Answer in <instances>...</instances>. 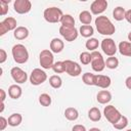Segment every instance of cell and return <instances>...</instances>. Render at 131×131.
<instances>
[{"instance_id": "obj_1", "label": "cell", "mask_w": 131, "mask_h": 131, "mask_svg": "<svg viewBox=\"0 0 131 131\" xmlns=\"http://www.w3.org/2000/svg\"><path fill=\"white\" fill-rule=\"evenodd\" d=\"M94 23H95V27H96L97 32L101 35L111 36V35L115 34V32H116L115 25L105 15H98L95 18Z\"/></svg>"}, {"instance_id": "obj_2", "label": "cell", "mask_w": 131, "mask_h": 131, "mask_svg": "<svg viewBox=\"0 0 131 131\" xmlns=\"http://www.w3.org/2000/svg\"><path fill=\"white\" fill-rule=\"evenodd\" d=\"M11 54L13 57V60L16 63H26L29 59V51L27 49V47L24 44H15L12 46L11 49Z\"/></svg>"}, {"instance_id": "obj_3", "label": "cell", "mask_w": 131, "mask_h": 131, "mask_svg": "<svg viewBox=\"0 0 131 131\" xmlns=\"http://www.w3.org/2000/svg\"><path fill=\"white\" fill-rule=\"evenodd\" d=\"M43 16H44V19L46 21L51 23V24H55V23H60V19L63 16V13H62V10L60 8L52 6V7L46 8L44 10Z\"/></svg>"}, {"instance_id": "obj_4", "label": "cell", "mask_w": 131, "mask_h": 131, "mask_svg": "<svg viewBox=\"0 0 131 131\" xmlns=\"http://www.w3.org/2000/svg\"><path fill=\"white\" fill-rule=\"evenodd\" d=\"M39 62L41 68L44 70L52 69V66L54 63V56L53 53L50 51V49H44L39 54Z\"/></svg>"}, {"instance_id": "obj_5", "label": "cell", "mask_w": 131, "mask_h": 131, "mask_svg": "<svg viewBox=\"0 0 131 131\" xmlns=\"http://www.w3.org/2000/svg\"><path fill=\"white\" fill-rule=\"evenodd\" d=\"M91 68L94 72H97V73L102 72L105 68V61L101 53L96 50L91 52Z\"/></svg>"}, {"instance_id": "obj_6", "label": "cell", "mask_w": 131, "mask_h": 131, "mask_svg": "<svg viewBox=\"0 0 131 131\" xmlns=\"http://www.w3.org/2000/svg\"><path fill=\"white\" fill-rule=\"evenodd\" d=\"M103 116L110 123H112L114 125L115 123H117L120 120V118L122 117V114L119 112V110L116 106L108 104L103 108Z\"/></svg>"}, {"instance_id": "obj_7", "label": "cell", "mask_w": 131, "mask_h": 131, "mask_svg": "<svg viewBox=\"0 0 131 131\" xmlns=\"http://www.w3.org/2000/svg\"><path fill=\"white\" fill-rule=\"evenodd\" d=\"M47 80V74L39 69V68H36L32 71L31 75H30V82L32 85L34 86H38V85H41L43 84L45 81Z\"/></svg>"}, {"instance_id": "obj_8", "label": "cell", "mask_w": 131, "mask_h": 131, "mask_svg": "<svg viewBox=\"0 0 131 131\" xmlns=\"http://www.w3.org/2000/svg\"><path fill=\"white\" fill-rule=\"evenodd\" d=\"M63 63H64V72L71 77H78L81 75L82 68L78 62L73 61L71 59H66L63 60Z\"/></svg>"}, {"instance_id": "obj_9", "label": "cell", "mask_w": 131, "mask_h": 131, "mask_svg": "<svg viewBox=\"0 0 131 131\" xmlns=\"http://www.w3.org/2000/svg\"><path fill=\"white\" fill-rule=\"evenodd\" d=\"M101 49L103 51L104 54H106L107 56H115L118 48H117V45L115 43V41L112 39V38H104L102 41H101Z\"/></svg>"}, {"instance_id": "obj_10", "label": "cell", "mask_w": 131, "mask_h": 131, "mask_svg": "<svg viewBox=\"0 0 131 131\" xmlns=\"http://www.w3.org/2000/svg\"><path fill=\"white\" fill-rule=\"evenodd\" d=\"M17 21L14 17L8 16L0 23V36L5 35L8 31H14L17 28Z\"/></svg>"}, {"instance_id": "obj_11", "label": "cell", "mask_w": 131, "mask_h": 131, "mask_svg": "<svg viewBox=\"0 0 131 131\" xmlns=\"http://www.w3.org/2000/svg\"><path fill=\"white\" fill-rule=\"evenodd\" d=\"M59 34L62 36V38L66 41L72 42V41H74L78 38L79 31L76 28H69V27L60 26L59 27Z\"/></svg>"}, {"instance_id": "obj_12", "label": "cell", "mask_w": 131, "mask_h": 131, "mask_svg": "<svg viewBox=\"0 0 131 131\" xmlns=\"http://www.w3.org/2000/svg\"><path fill=\"white\" fill-rule=\"evenodd\" d=\"M10 75H11V78L13 79V81L16 82V84H23V83L27 82V80H28L27 73L19 67H13L10 70Z\"/></svg>"}, {"instance_id": "obj_13", "label": "cell", "mask_w": 131, "mask_h": 131, "mask_svg": "<svg viewBox=\"0 0 131 131\" xmlns=\"http://www.w3.org/2000/svg\"><path fill=\"white\" fill-rule=\"evenodd\" d=\"M14 11L19 14L28 13L32 8V3L30 0H15L13 2Z\"/></svg>"}, {"instance_id": "obj_14", "label": "cell", "mask_w": 131, "mask_h": 131, "mask_svg": "<svg viewBox=\"0 0 131 131\" xmlns=\"http://www.w3.org/2000/svg\"><path fill=\"white\" fill-rule=\"evenodd\" d=\"M112 84V80L108 76L106 75H101V74H97L94 76V84L93 86H97L99 88L102 89H106L111 86Z\"/></svg>"}, {"instance_id": "obj_15", "label": "cell", "mask_w": 131, "mask_h": 131, "mask_svg": "<svg viewBox=\"0 0 131 131\" xmlns=\"http://www.w3.org/2000/svg\"><path fill=\"white\" fill-rule=\"evenodd\" d=\"M107 8V1L106 0H95L90 5V10L92 14L98 15L101 14Z\"/></svg>"}, {"instance_id": "obj_16", "label": "cell", "mask_w": 131, "mask_h": 131, "mask_svg": "<svg viewBox=\"0 0 131 131\" xmlns=\"http://www.w3.org/2000/svg\"><path fill=\"white\" fill-rule=\"evenodd\" d=\"M64 47V43L59 38H53L50 41V51L52 53H59L62 51Z\"/></svg>"}, {"instance_id": "obj_17", "label": "cell", "mask_w": 131, "mask_h": 131, "mask_svg": "<svg viewBox=\"0 0 131 131\" xmlns=\"http://www.w3.org/2000/svg\"><path fill=\"white\" fill-rule=\"evenodd\" d=\"M96 100L100 104H106L112 100V93L108 90H100L96 95Z\"/></svg>"}, {"instance_id": "obj_18", "label": "cell", "mask_w": 131, "mask_h": 131, "mask_svg": "<svg viewBox=\"0 0 131 131\" xmlns=\"http://www.w3.org/2000/svg\"><path fill=\"white\" fill-rule=\"evenodd\" d=\"M23 94V89L17 84H12L8 88V95L12 99H18Z\"/></svg>"}, {"instance_id": "obj_19", "label": "cell", "mask_w": 131, "mask_h": 131, "mask_svg": "<svg viewBox=\"0 0 131 131\" xmlns=\"http://www.w3.org/2000/svg\"><path fill=\"white\" fill-rule=\"evenodd\" d=\"M13 36L16 40H25L29 36V30L26 27L19 26L13 31Z\"/></svg>"}, {"instance_id": "obj_20", "label": "cell", "mask_w": 131, "mask_h": 131, "mask_svg": "<svg viewBox=\"0 0 131 131\" xmlns=\"http://www.w3.org/2000/svg\"><path fill=\"white\" fill-rule=\"evenodd\" d=\"M118 50H119V52H120L122 55L131 57V42L121 41V42L119 43Z\"/></svg>"}, {"instance_id": "obj_21", "label": "cell", "mask_w": 131, "mask_h": 131, "mask_svg": "<svg viewBox=\"0 0 131 131\" xmlns=\"http://www.w3.org/2000/svg\"><path fill=\"white\" fill-rule=\"evenodd\" d=\"M79 34L84 38H91L94 34V29L91 25H82L79 29Z\"/></svg>"}, {"instance_id": "obj_22", "label": "cell", "mask_w": 131, "mask_h": 131, "mask_svg": "<svg viewBox=\"0 0 131 131\" xmlns=\"http://www.w3.org/2000/svg\"><path fill=\"white\" fill-rule=\"evenodd\" d=\"M8 125L11 126V127H16V126H19L21 121H23V116L18 113H14V114H11L9 117H8Z\"/></svg>"}, {"instance_id": "obj_23", "label": "cell", "mask_w": 131, "mask_h": 131, "mask_svg": "<svg viewBox=\"0 0 131 131\" xmlns=\"http://www.w3.org/2000/svg\"><path fill=\"white\" fill-rule=\"evenodd\" d=\"M64 117L69 121H76L79 118V112L75 107H72V106L67 107L64 110Z\"/></svg>"}, {"instance_id": "obj_24", "label": "cell", "mask_w": 131, "mask_h": 131, "mask_svg": "<svg viewBox=\"0 0 131 131\" xmlns=\"http://www.w3.org/2000/svg\"><path fill=\"white\" fill-rule=\"evenodd\" d=\"M88 118L92 121V122H98L101 119V113L99 111L98 107L93 106L88 111Z\"/></svg>"}, {"instance_id": "obj_25", "label": "cell", "mask_w": 131, "mask_h": 131, "mask_svg": "<svg viewBox=\"0 0 131 131\" xmlns=\"http://www.w3.org/2000/svg\"><path fill=\"white\" fill-rule=\"evenodd\" d=\"M125 14H126V10L125 8H123L122 6H117L114 10H113V17L118 20V21H121L125 18Z\"/></svg>"}, {"instance_id": "obj_26", "label": "cell", "mask_w": 131, "mask_h": 131, "mask_svg": "<svg viewBox=\"0 0 131 131\" xmlns=\"http://www.w3.org/2000/svg\"><path fill=\"white\" fill-rule=\"evenodd\" d=\"M79 20L83 25H90L92 21V14L88 10H83L79 14Z\"/></svg>"}, {"instance_id": "obj_27", "label": "cell", "mask_w": 131, "mask_h": 131, "mask_svg": "<svg viewBox=\"0 0 131 131\" xmlns=\"http://www.w3.org/2000/svg\"><path fill=\"white\" fill-rule=\"evenodd\" d=\"M60 24L63 27L75 28V18L71 14H63V16L60 19Z\"/></svg>"}, {"instance_id": "obj_28", "label": "cell", "mask_w": 131, "mask_h": 131, "mask_svg": "<svg viewBox=\"0 0 131 131\" xmlns=\"http://www.w3.org/2000/svg\"><path fill=\"white\" fill-rule=\"evenodd\" d=\"M49 84L52 88L54 89H58L61 87L62 85V80L61 78L58 76V75H52L50 78H49Z\"/></svg>"}, {"instance_id": "obj_29", "label": "cell", "mask_w": 131, "mask_h": 131, "mask_svg": "<svg viewBox=\"0 0 131 131\" xmlns=\"http://www.w3.org/2000/svg\"><path fill=\"white\" fill-rule=\"evenodd\" d=\"M119 66V59L116 56H108L105 60V67L110 70H115Z\"/></svg>"}, {"instance_id": "obj_30", "label": "cell", "mask_w": 131, "mask_h": 131, "mask_svg": "<svg viewBox=\"0 0 131 131\" xmlns=\"http://www.w3.org/2000/svg\"><path fill=\"white\" fill-rule=\"evenodd\" d=\"M113 126L117 130H123V129H125L128 126V118L126 116H123L122 115V117L120 118V120L117 123H115Z\"/></svg>"}, {"instance_id": "obj_31", "label": "cell", "mask_w": 131, "mask_h": 131, "mask_svg": "<svg viewBox=\"0 0 131 131\" xmlns=\"http://www.w3.org/2000/svg\"><path fill=\"white\" fill-rule=\"evenodd\" d=\"M98 45H99V42L96 38H89L85 43V47L90 51H95V49H97Z\"/></svg>"}, {"instance_id": "obj_32", "label": "cell", "mask_w": 131, "mask_h": 131, "mask_svg": "<svg viewBox=\"0 0 131 131\" xmlns=\"http://www.w3.org/2000/svg\"><path fill=\"white\" fill-rule=\"evenodd\" d=\"M39 102L42 106H49L52 102V99H51V96L47 93H42L40 96H39Z\"/></svg>"}, {"instance_id": "obj_33", "label": "cell", "mask_w": 131, "mask_h": 131, "mask_svg": "<svg viewBox=\"0 0 131 131\" xmlns=\"http://www.w3.org/2000/svg\"><path fill=\"white\" fill-rule=\"evenodd\" d=\"M94 74H92V73H85V74H83L82 75V80H83V82H84V84H86V85H88V86H93V84H94Z\"/></svg>"}, {"instance_id": "obj_34", "label": "cell", "mask_w": 131, "mask_h": 131, "mask_svg": "<svg viewBox=\"0 0 131 131\" xmlns=\"http://www.w3.org/2000/svg\"><path fill=\"white\" fill-rule=\"evenodd\" d=\"M79 58H80V61H81L82 64H85V66H86V64L91 63V53L88 52V51L82 52V53L80 54Z\"/></svg>"}, {"instance_id": "obj_35", "label": "cell", "mask_w": 131, "mask_h": 131, "mask_svg": "<svg viewBox=\"0 0 131 131\" xmlns=\"http://www.w3.org/2000/svg\"><path fill=\"white\" fill-rule=\"evenodd\" d=\"M52 70L56 74L64 73V63H63V61H56V62H54L53 66H52Z\"/></svg>"}, {"instance_id": "obj_36", "label": "cell", "mask_w": 131, "mask_h": 131, "mask_svg": "<svg viewBox=\"0 0 131 131\" xmlns=\"http://www.w3.org/2000/svg\"><path fill=\"white\" fill-rule=\"evenodd\" d=\"M10 0H0V14L5 15L8 12V4Z\"/></svg>"}, {"instance_id": "obj_37", "label": "cell", "mask_w": 131, "mask_h": 131, "mask_svg": "<svg viewBox=\"0 0 131 131\" xmlns=\"http://www.w3.org/2000/svg\"><path fill=\"white\" fill-rule=\"evenodd\" d=\"M7 125H8V120L5 119L3 116H1L0 117V130L3 131L7 127Z\"/></svg>"}, {"instance_id": "obj_38", "label": "cell", "mask_w": 131, "mask_h": 131, "mask_svg": "<svg viewBox=\"0 0 131 131\" xmlns=\"http://www.w3.org/2000/svg\"><path fill=\"white\" fill-rule=\"evenodd\" d=\"M7 59V53L4 49H0V63L5 62Z\"/></svg>"}, {"instance_id": "obj_39", "label": "cell", "mask_w": 131, "mask_h": 131, "mask_svg": "<svg viewBox=\"0 0 131 131\" xmlns=\"http://www.w3.org/2000/svg\"><path fill=\"white\" fill-rule=\"evenodd\" d=\"M72 131H87V130H86V128H85L84 125L77 124V125H74V126H73Z\"/></svg>"}, {"instance_id": "obj_40", "label": "cell", "mask_w": 131, "mask_h": 131, "mask_svg": "<svg viewBox=\"0 0 131 131\" xmlns=\"http://www.w3.org/2000/svg\"><path fill=\"white\" fill-rule=\"evenodd\" d=\"M125 19H126V20H127L129 24H131V9H129V10H126Z\"/></svg>"}, {"instance_id": "obj_41", "label": "cell", "mask_w": 131, "mask_h": 131, "mask_svg": "<svg viewBox=\"0 0 131 131\" xmlns=\"http://www.w3.org/2000/svg\"><path fill=\"white\" fill-rule=\"evenodd\" d=\"M125 85H126V87H127L129 90H131V76H129V77L126 78V80H125Z\"/></svg>"}, {"instance_id": "obj_42", "label": "cell", "mask_w": 131, "mask_h": 131, "mask_svg": "<svg viewBox=\"0 0 131 131\" xmlns=\"http://www.w3.org/2000/svg\"><path fill=\"white\" fill-rule=\"evenodd\" d=\"M0 94H1V102H4L6 98V92L4 89H0Z\"/></svg>"}, {"instance_id": "obj_43", "label": "cell", "mask_w": 131, "mask_h": 131, "mask_svg": "<svg viewBox=\"0 0 131 131\" xmlns=\"http://www.w3.org/2000/svg\"><path fill=\"white\" fill-rule=\"evenodd\" d=\"M88 131H101L99 128H96V127H93V128H90Z\"/></svg>"}, {"instance_id": "obj_44", "label": "cell", "mask_w": 131, "mask_h": 131, "mask_svg": "<svg viewBox=\"0 0 131 131\" xmlns=\"http://www.w3.org/2000/svg\"><path fill=\"white\" fill-rule=\"evenodd\" d=\"M4 111V102H1V108H0V113H3Z\"/></svg>"}, {"instance_id": "obj_45", "label": "cell", "mask_w": 131, "mask_h": 131, "mask_svg": "<svg viewBox=\"0 0 131 131\" xmlns=\"http://www.w3.org/2000/svg\"><path fill=\"white\" fill-rule=\"evenodd\" d=\"M128 40L131 42V31L129 32V34H128Z\"/></svg>"}, {"instance_id": "obj_46", "label": "cell", "mask_w": 131, "mask_h": 131, "mask_svg": "<svg viewBox=\"0 0 131 131\" xmlns=\"http://www.w3.org/2000/svg\"><path fill=\"white\" fill-rule=\"evenodd\" d=\"M126 131H131V129H128V130H126Z\"/></svg>"}]
</instances>
